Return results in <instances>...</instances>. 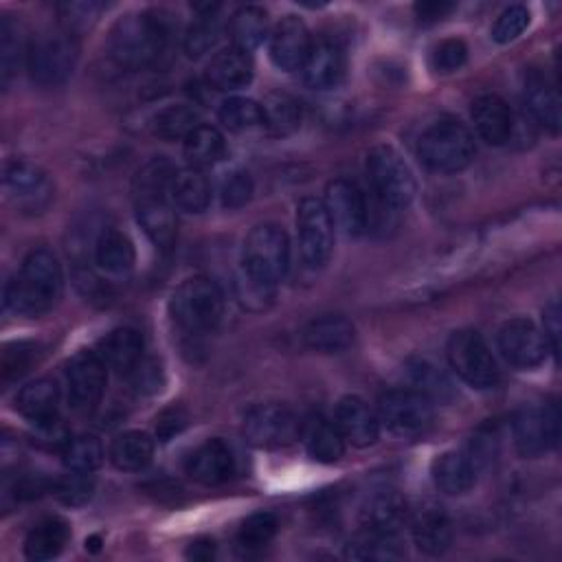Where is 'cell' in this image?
<instances>
[{"instance_id": "cell-26", "label": "cell", "mask_w": 562, "mask_h": 562, "mask_svg": "<svg viewBox=\"0 0 562 562\" xmlns=\"http://www.w3.org/2000/svg\"><path fill=\"white\" fill-rule=\"evenodd\" d=\"M99 358L116 373H132L143 358V336L132 327L112 329L97 347Z\"/></svg>"}, {"instance_id": "cell-4", "label": "cell", "mask_w": 562, "mask_h": 562, "mask_svg": "<svg viewBox=\"0 0 562 562\" xmlns=\"http://www.w3.org/2000/svg\"><path fill=\"white\" fill-rule=\"evenodd\" d=\"M173 323L189 331L200 334L213 329L224 312V294L209 277H191L182 281L169 301Z\"/></svg>"}, {"instance_id": "cell-42", "label": "cell", "mask_w": 562, "mask_h": 562, "mask_svg": "<svg viewBox=\"0 0 562 562\" xmlns=\"http://www.w3.org/2000/svg\"><path fill=\"white\" fill-rule=\"evenodd\" d=\"M61 461L70 472L90 474L103 463V446L92 435L70 437L61 448Z\"/></svg>"}, {"instance_id": "cell-28", "label": "cell", "mask_w": 562, "mask_h": 562, "mask_svg": "<svg viewBox=\"0 0 562 562\" xmlns=\"http://www.w3.org/2000/svg\"><path fill=\"white\" fill-rule=\"evenodd\" d=\"M57 406H59V389L48 378L29 382L26 386L20 389V393L15 397V411L24 419H29L33 426L55 419Z\"/></svg>"}, {"instance_id": "cell-36", "label": "cell", "mask_w": 562, "mask_h": 562, "mask_svg": "<svg viewBox=\"0 0 562 562\" xmlns=\"http://www.w3.org/2000/svg\"><path fill=\"white\" fill-rule=\"evenodd\" d=\"M228 35L233 40V46L250 53L270 35L268 13L255 4L237 9L228 22Z\"/></svg>"}, {"instance_id": "cell-44", "label": "cell", "mask_w": 562, "mask_h": 562, "mask_svg": "<svg viewBox=\"0 0 562 562\" xmlns=\"http://www.w3.org/2000/svg\"><path fill=\"white\" fill-rule=\"evenodd\" d=\"M220 123L231 132H246L263 125L261 103L246 97H228L217 108Z\"/></svg>"}, {"instance_id": "cell-30", "label": "cell", "mask_w": 562, "mask_h": 562, "mask_svg": "<svg viewBox=\"0 0 562 562\" xmlns=\"http://www.w3.org/2000/svg\"><path fill=\"white\" fill-rule=\"evenodd\" d=\"M94 261L101 272L110 277L127 274L134 268L136 250L132 239L121 231H103L94 246Z\"/></svg>"}, {"instance_id": "cell-19", "label": "cell", "mask_w": 562, "mask_h": 562, "mask_svg": "<svg viewBox=\"0 0 562 562\" xmlns=\"http://www.w3.org/2000/svg\"><path fill=\"white\" fill-rule=\"evenodd\" d=\"M4 184L18 200V206L37 211L50 200V182L46 173L26 160H11L4 169Z\"/></svg>"}, {"instance_id": "cell-7", "label": "cell", "mask_w": 562, "mask_h": 562, "mask_svg": "<svg viewBox=\"0 0 562 562\" xmlns=\"http://www.w3.org/2000/svg\"><path fill=\"white\" fill-rule=\"evenodd\" d=\"M367 176L382 200L391 209H404L413 202L417 184L408 162L391 145H375L367 154Z\"/></svg>"}, {"instance_id": "cell-20", "label": "cell", "mask_w": 562, "mask_h": 562, "mask_svg": "<svg viewBox=\"0 0 562 562\" xmlns=\"http://www.w3.org/2000/svg\"><path fill=\"white\" fill-rule=\"evenodd\" d=\"M342 68H345V61H342L340 46L331 40H318V42H312L310 53L301 66V72H303V81L312 90H327L340 81Z\"/></svg>"}, {"instance_id": "cell-55", "label": "cell", "mask_w": 562, "mask_h": 562, "mask_svg": "<svg viewBox=\"0 0 562 562\" xmlns=\"http://www.w3.org/2000/svg\"><path fill=\"white\" fill-rule=\"evenodd\" d=\"M101 7L99 4H92V2H70V4H61V11H64V18H66V22L72 26V24H77V22H88L90 18H94L97 15V11H99Z\"/></svg>"}, {"instance_id": "cell-50", "label": "cell", "mask_w": 562, "mask_h": 562, "mask_svg": "<svg viewBox=\"0 0 562 562\" xmlns=\"http://www.w3.org/2000/svg\"><path fill=\"white\" fill-rule=\"evenodd\" d=\"M237 299L248 310H266L274 299V283L259 281L241 270V274L237 277Z\"/></svg>"}, {"instance_id": "cell-8", "label": "cell", "mask_w": 562, "mask_h": 562, "mask_svg": "<svg viewBox=\"0 0 562 562\" xmlns=\"http://www.w3.org/2000/svg\"><path fill=\"white\" fill-rule=\"evenodd\" d=\"M448 362L450 369L472 389H492L498 382V364L474 329H459L448 340Z\"/></svg>"}, {"instance_id": "cell-10", "label": "cell", "mask_w": 562, "mask_h": 562, "mask_svg": "<svg viewBox=\"0 0 562 562\" xmlns=\"http://www.w3.org/2000/svg\"><path fill=\"white\" fill-rule=\"evenodd\" d=\"M299 228V250L310 268H321L327 263L334 248V222L323 200L303 198L296 209Z\"/></svg>"}, {"instance_id": "cell-41", "label": "cell", "mask_w": 562, "mask_h": 562, "mask_svg": "<svg viewBox=\"0 0 562 562\" xmlns=\"http://www.w3.org/2000/svg\"><path fill=\"white\" fill-rule=\"evenodd\" d=\"M200 123L202 121L195 108L178 103V105L162 108L151 119V130L162 140H184Z\"/></svg>"}, {"instance_id": "cell-49", "label": "cell", "mask_w": 562, "mask_h": 562, "mask_svg": "<svg viewBox=\"0 0 562 562\" xmlns=\"http://www.w3.org/2000/svg\"><path fill=\"white\" fill-rule=\"evenodd\" d=\"M92 490H94V483H92L90 474H83V472H70L53 483V494L64 505H70V507H77V505H83L86 501H90Z\"/></svg>"}, {"instance_id": "cell-40", "label": "cell", "mask_w": 562, "mask_h": 562, "mask_svg": "<svg viewBox=\"0 0 562 562\" xmlns=\"http://www.w3.org/2000/svg\"><path fill=\"white\" fill-rule=\"evenodd\" d=\"M173 178H176V169L165 156H156L147 160L134 176V200L169 198Z\"/></svg>"}, {"instance_id": "cell-5", "label": "cell", "mask_w": 562, "mask_h": 562, "mask_svg": "<svg viewBox=\"0 0 562 562\" xmlns=\"http://www.w3.org/2000/svg\"><path fill=\"white\" fill-rule=\"evenodd\" d=\"M79 59V42L72 31H48L29 44L26 68L33 83L50 88L64 83Z\"/></svg>"}, {"instance_id": "cell-32", "label": "cell", "mask_w": 562, "mask_h": 562, "mask_svg": "<svg viewBox=\"0 0 562 562\" xmlns=\"http://www.w3.org/2000/svg\"><path fill=\"white\" fill-rule=\"evenodd\" d=\"M70 538V527L61 518H44L31 527L24 538V555L29 560L42 562L61 553Z\"/></svg>"}, {"instance_id": "cell-56", "label": "cell", "mask_w": 562, "mask_h": 562, "mask_svg": "<svg viewBox=\"0 0 562 562\" xmlns=\"http://www.w3.org/2000/svg\"><path fill=\"white\" fill-rule=\"evenodd\" d=\"M454 9V4H448V2H422L415 7L417 15L422 20H437V18H443L446 13H450Z\"/></svg>"}, {"instance_id": "cell-46", "label": "cell", "mask_w": 562, "mask_h": 562, "mask_svg": "<svg viewBox=\"0 0 562 562\" xmlns=\"http://www.w3.org/2000/svg\"><path fill=\"white\" fill-rule=\"evenodd\" d=\"M277 533V518L268 512H257L248 516L239 531H237V544L246 551L263 549Z\"/></svg>"}, {"instance_id": "cell-27", "label": "cell", "mask_w": 562, "mask_h": 562, "mask_svg": "<svg viewBox=\"0 0 562 562\" xmlns=\"http://www.w3.org/2000/svg\"><path fill=\"white\" fill-rule=\"evenodd\" d=\"M136 220L158 248H169L176 239V213L169 198L136 200Z\"/></svg>"}, {"instance_id": "cell-57", "label": "cell", "mask_w": 562, "mask_h": 562, "mask_svg": "<svg viewBox=\"0 0 562 562\" xmlns=\"http://www.w3.org/2000/svg\"><path fill=\"white\" fill-rule=\"evenodd\" d=\"M213 555H215L213 540H195L187 549V558H193V560H211Z\"/></svg>"}, {"instance_id": "cell-9", "label": "cell", "mask_w": 562, "mask_h": 562, "mask_svg": "<svg viewBox=\"0 0 562 562\" xmlns=\"http://www.w3.org/2000/svg\"><path fill=\"white\" fill-rule=\"evenodd\" d=\"M378 422L395 437H417L432 424V402L415 389L389 391L380 397Z\"/></svg>"}, {"instance_id": "cell-2", "label": "cell", "mask_w": 562, "mask_h": 562, "mask_svg": "<svg viewBox=\"0 0 562 562\" xmlns=\"http://www.w3.org/2000/svg\"><path fill=\"white\" fill-rule=\"evenodd\" d=\"M167 44V26L154 13H130L121 18L110 35V55L123 68L154 64Z\"/></svg>"}, {"instance_id": "cell-48", "label": "cell", "mask_w": 562, "mask_h": 562, "mask_svg": "<svg viewBox=\"0 0 562 562\" xmlns=\"http://www.w3.org/2000/svg\"><path fill=\"white\" fill-rule=\"evenodd\" d=\"M529 20H531V15H529L527 7H522V4H512V7H507V9L496 18V22H494V26H492V40H494L496 44H509V42H514V40L520 37L522 31L529 26Z\"/></svg>"}, {"instance_id": "cell-23", "label": "cell", "mask_w": 562, "mask_h": 562, "mask_svg": "<svg viewBox=\"0 0 562 562\" xmlns=\"http://www.w3.org/2000/svg\"><path fill=\"white\" fill-rule=\"evenodd\" d=\"M522 101L536 123L551 132L560 130V97L547 75L538 70L527 72L522 86Z\"/></svg>"}, {"instance_id": "cell-47", "label": "cell", "mask_w": 562, "mask_h": 562, "mask_svg": "<svg viewBox=\"0 0 562 562\" xmlns=\"http://www.w3.org/2000/svg\"><path fill=\"white\" fill-rule=\"evenodd\" d=\"M411 375H413V384L417 386L415 391L424 393L428 400L432 397H446V393L450 391V382L448 378L428 360H415L411 367Z\"/></svg>"}, {"instance_id": "cell-25", "label": "cell", "mask_w": 562, "mask_h": 562, "mask_svg": "<svg viewBox=\"0 0 562 562\" xmlns=\"http://www.w3.org/2000/svg\"><path fill=\"white\" fill-rule=\"evenodd\" d=\"M356 338V329L351 321L338 314H325L312 318L303 329V342L312 351L321 353H340L345 351Z\"/></svg>"}, {"instance_id": "cell-18", "label": "cell", "mask_w": 562, "mask_h": 562, "mask_svg": "<svg viewBox=\"0 0 562 562\" xmlns=\"http://www.w3.org/2000/svg\"><path fill=\"white\" fill-rule=\"evenodd\" d=\"M334 424L345 441L358 448H367L375 443L380 435V422L378 415L356 395H347L336 404Z\"/></svg>"}, {"instance_id": "cell-15", "label": "cell", "mask_w": 562, "mask_h": 562, "mask_svg": "<svg viewBox=\"0 0 562 562\" xmlns=\"http://www.w3.org/2000/svg\"><path fill=\"white\" fill-rule=\"evenodd\" d=\"M310 46H312L310 31H307L305 22L296 15L281 18L268 35L270 59L277 68H281L285 72L301 70V66L310 53Z\"/></svg>"}, {"instance_id": "cell-31", "label": "cell", "mask_w": 562, "mask_h": 562, "mask_svg": "<svg viewBox=\"0 0 562 562\" xmlns=\"http://www.w3.org/2000/svg\"><path fill=\"white\" fill-rule=\"evenodd\" d=\"M299 435H303L307 454L318 463H336L345 452V439L338 432L336 424L323 417L307 419L301 426Z\"/></svg>"}, {"instance_id": "cell-38", "label": "cell", "mask_w": 562, "mask_h": 562, "mask_svg": "<svg viewBox=\"0 0 562 562\" xmlns=\"http://www.w3.org/2000/svg\"><path fill=\"white\" fill-rule=\"evenodd\" d=\"M263 127L272 136H290L301 125V105L285 92H270L263 103Z\"/></svg>"}, {"instance_id": "cell-12", "label": "cell", "mask_w": 562, "mask_h": 562, "mask_svg": "<svg viewBox=\"0 0 562 562\" xmlns=\"http://www.w3.org/2000/svg\"><path fill=\"white\" fill-rule=\"evenodd\" d=\"M514 443L522 457H540L558 443L560 413L555 404L522 406L512 422Z\"/></svg>"}, {"instance_id": "cell-34", "label": "cell", "mask_w": 562, "mask_h": 562, "mask_svg": "<svg viewBox=\"0 0 562 562\" xmlns=\"http://www.w3.org/2000/svg\"><path fill=\"white\" fill-rule=\"evenodd\" d=\"M171 200L187 213H202L211 204V182L204 171L198 167H184L176 171Z\"/></svg>"}, {"instance_id": "cell-35", "label": "cell", "mask_w": 562, "mask_h": 562, "mask_svg": "<svg viewBox=\"0 0 562 562\" xmlns=\"http://www.w3.org/2000/svg\"><path fill=\"white\" fill-rule=\"evenodd\" d=\"M154 457V441L147 432L127 430L114 437L110 446V461L114 468L125 472H136L149 465Z\"/></svg>"}, {"instance_id": "cell-11", "label": "cell", "mask_w": 562, "mask_h": 562, "mask_svg": "<svg viewBox=\"0 0 562 562\" xmlns=\"http://www.w3.org/2000/svg\"><path fill=\"white\" fill-rule=\"evenodd\" d=\"M301 430L296 415L283 404H257L246 417L241 432L255 448L274 450L292 443Z\"/></svg>"}, {"instance_id": "cell-17", "label": "cell", "mask_w": 562, "mask_h": 562, "mask_svg": "<svg viewBox=\"0 0 562 562\" xmlns=\"http://www.w3.org/2000/svg\"><path fill=\"white\" fill-rule=\"evenodd\" d=\"M472 123L487 145H505L514 136V112L498 94H481L472 101Z\"/></svg>"}, {"instance_id": "cell-45", "label": "cell", "mask_w": 562, "mask_h": 562, "mask_svg": "<svg viewBox=\"0 0 562 562\" xmlns=\"http://www.w3.org/2000/svg\"><path fill=\"white\" fill-rule=\"evenodd\" d=\"M215 9L217 7L209 4L206 11L200 13L195 18V22H191V26H189V31L184 35V53L189 57H193V59H198L204 53H209L217 44V40L222 35V22L215 15Z\"/></svg>"}, {"instance_id": "cell-21", "label": "cell", "mask_w": 562, "mask_h": 562, "mask_svg": "<svg viewBox=\"0 0 562 562\" xmlns=\"http://www.w3.org/2000/svg\"><path fill=\"white\" fill-rule=\"evenodd\" d=\"M235 468L233 452L222 439L204 441L187 463V472L193 481L202 485H220L231 479Z\"/></svg>"}, {"instance_id": "cell-51", "label": "cell", "mask_w": 562, "mask_h": 562, "mask_svg": "<svg viewBox=\"0 0 562 562\" xmlns=\"http://www.w3.org/2000/svg\"><path fill=\"white\" fill-rule=\"evenodd\" d=\"M252 178L248 171H233L224 178L222 189H220V198H222V206L224 209H241L250 202L252 198Z\"/></svg>"}, {"instance_id": "cell-52", "label": "cell", "mask_w": 562, "mask_h": 562, "mask_svg": "<svg viewBox=\"0 0 562 562\" xmlns=\"http://www.w3.org/2000/svg\"><path fill=\"white\" fill-rule=\"evenodd\" d=\"M33 358H35V347L33 345H29V342L7 345L4 351H2V364H0L2 380L4 382L18 380L22 373L29 371V367L33 364Z\"/></svg>"}, {"instance_id": "cell-16", "label": "cell", "mask_w": 562, "mask_h": 562, "mask_svg": "<svg viewBox=\"0 0 562 562\" xmlns=\"http://www.w3.org/2000/svg\"><path fill=\"white\" fill-rule=\"evenodd\" d=\"M323 202L329 211L334 226L340 228L345 235L356 237L367 228V220H369L367 202L353 182H349L345 178L331 180L325 189Z\"/></svg>"}, {"instance_id": "cell-14", "label": "cell", "mask_w": 562, "mask_h": 562, "mask_svg": "<svg viewBox=\"0 0 562 562\" xmlns=\"http://www.w3.org/2000/svg\"><path fill=\"white\" fill-rule=\"evenodd\" d=\"M108 382V367L97 351H79L66 367L68 400L77 411H92Z\"/></svg>"}, {"instance_id": "cell-29", "label": "cell", "mask_w": 562, "mask_h": 562, "mask_svg": "<svg viewBox=\"0 0 562 562\" xmlns=\"http://www.w3.org/2000/svg\"><path fill=\"white\" fill-rule=\"evenodd\" d=\"M406 518H408L406 501L393 490L375 492L362 507V527L371 531L397 533V529Z\"/></svg>"}, {"instance_id": "cell-3", "label": "cell", "mask_w": 562, "mask_h": 562, "mask_svg": "<svg viewBox=\"0 0 562 562\" xmlns=\"http://www.w3.org/2000/svg\"><path fill=\"white\" fill-rule=\"evenodd\" d=\"M417 154L428 169L439 173H454L472 162L476 145L472 132L463 123L443 119L432 123L419 136Z\"/></svg>"}, {"instance_id": "cell-33", "label": "cell", "mask_w": 562, "mask_h": 562, "mask_svg": "<svg viewBox=\"0 0 562 562\" xmlns=\"http://www.w3.org/2000/svg\"><path fill=\"white\" fill-rule=\"evenodd\" d=\"M432 481L443 494H465L474 485V463L461 452H443L432 461Z\"/></svg>"}, {"instance_id": "cell-39", "label": "cell", "mask_w": 562, "mask_h": 562, "mask_svg": "<svg viewBox=\"0 0 562 562\" xmlns=\"http://www.w3.org/2000/svg\"><path fill=\"white\" fill-rule=\"evenodd\" d=\"M345 555L351 560H397L404 555V549L397 533L362 529V533L347 544Z\"/></svg>"}, {"instance_id": "cell-1", "label": "cell", "mask_w": 562, "mask_h": 562, "mask_svg": "<svg viewBox=\"0 0 562 562\" xmlns=\"http://www.w3.org/2000/svg\"><path fill=\"white\" fill-rule=\"evenodd\" d=\"M64 274L59 259L48 248H35L22 261L20 272L4 288V305L15 314L40 316L61 296Z\"/></svg>"}, {"instance_id": "cell-22", "label": "cell", "mask_w": 562, "mask_h": 562, "mask_svg": "<svg viewBox=\"0 0 562 562\" xmlns=\"http://www.w3.org/2000/svg\"><path fill=\"white\" fill-rule=\"evenodd\" d=\"M411 518L413 542L428 555H441L452 540L450 518L437 505H424Z\"/></svg>"}, {"instance_id": "cell-43", "label": "cell", "mask_w": 562, "mask_h": 562, "mask_svg": "<svg viewBox=\"0 0 562 562\" xmlns=\"http://www.w3.org/2000/svg\"><path fill=\"white\" fill-rule=\"evenodd\" d=\"M29 46H24L22 26L15 18L4 15L0 24V66H2V83L7 86L15 75L22 57L26 59Z\"/></svg>"}, {"instance_id": "cell-24", "label": "cell", "mask_w": 562, "mask_h": 562, "mask_svg": "<svg viewBox=\"0 0 562 562\" xmlns=\"http://www.w3.org/2000/svg\"><path fill=\"white\" fill-rule=\"evenodd\" d=\"M206 79L217 90H239L252 81V59L237 46L222 48L206 66Z\"/></svg>"}, {"instance_id": "cell-54", "label": "cell", "mask_w": 562, "mask_h": 562, "mask_svg": "<svg viewBox=\"0 0 562 562\" xmlns=\"http://www.w3.org/2000/svg\"><path fill=\"white\" fill-rule=\"evenodd\" d=\"M542 334L549 342V349L553 353H558V349H560V307H558V301H551L544 307V331Z\"/></svg>"}, {"instance_id": "cell-13", "label": "cell", "mask_w": 562, "mask_h": 562, "mask_svg": "<svg viewBox=\"0 0 562 562\" xmlns=\"http://www.w3.org/2000/svg\"><path fill=\"white\" fill-rule=\"evenodd\" d=\"M498 351L516 369H536L547 360L549 342L529 318H509L498 329Z\"/></svg>"}, {"instance_id": "cell-53", "label": "cell", "mask_w": 562, "mask_h": 562, "mask_svg": "<svg viewBox=\"0 0 562 562\" xmlns=\"http://www.w3.org/2000/svg\"><path fill=\"white\" fill-rule=\"evenodd\" d=\"M468 59V46L459 37H448L439 42L432 50V68L437 72H454Z\"/></svg>"}, {"instance_id": "cell-6", "label": "cell", "mask_w": 562, "mask_h": 562, "mask_svg": "<svg viewBox=\"0 0 562 562\" xmlns=\"http://www.w3.org/2000/svg\"><path fill=\"white\" fill-rule=\"evenodd\" d=\"M290 268V241L281 226L257 224L244 239L241 270L259 281L274 283Z\"/></svg>"}, {"instance_id": "cell-37", "label": "cell", "mask_w": 562, "mask_h": 562, "mask_svg": "<svg viewBox=\"0 0 562 562\" xmlns=\"http://www.w3.org/2000/svg\"><path fill=\"white\" fill-rule=\"evenodd\" d=\"M182 151H184V158H187L189 167L204 169V167L215 165V162L224 156L226 143H224V136L220 134L217 127L200 123V125L182 140Z\"/></svg>"}]
</instances>
